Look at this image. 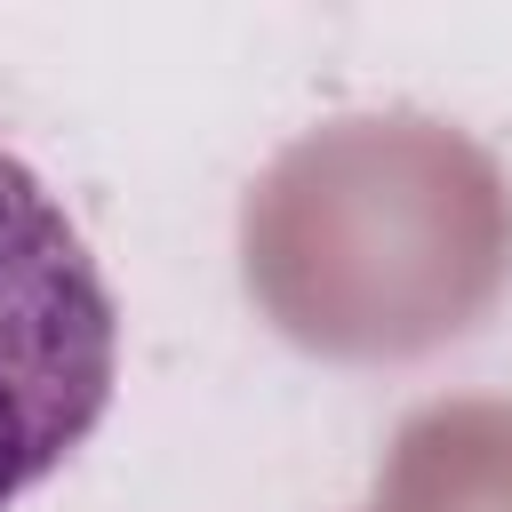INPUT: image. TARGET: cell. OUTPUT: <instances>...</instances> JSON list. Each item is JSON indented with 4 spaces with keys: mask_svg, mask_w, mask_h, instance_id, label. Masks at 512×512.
Listing matches in <instances>:
<instances>
[{
    "mask_svg": "<svg viewBox=\"0 0 512 512\" xmlns=\"http://www.w3.org/2000/svg\"><path fill=\"white\" fill-rule=\"evenodd\" d=\"M112 376V288L56 192L0 152V512L104 424Z\"/></svg>",
    "mask_w": 512,
    "mask_h": 512,
    "instance_id": "7a4b0ae2",
    "label": "cell"
},
{
    "mask_svg": "<svg viewBox=\"0 0 512 512\" xmlns=\"http://www.w3.org/2000/svg\"><path fill=\"white\" fill-rule=\"evenodd\" d=\"M376 512H512V400H440L400 424Z\"/></svg>",
    "mask_w": 512,
    "mask_h": 512,
    "instance_id": "3957f363",
    "label": "cell"
},
{
    "mask_svg": "<svg viewBox=\"0 0 512 512\" xmlns=\"http://www.w3.org/2000/svg\"><path fill=\"white\" fill-rule=\"evenodd\" d=\"M240 280L320 360H416L512 288V176L424 112L328 120L248 184Z\"/></svg>",
    "mask_w": 512,
    "mask_h": 512,
    "instance_id": "6da1fadb",
    "label": "cell"
}]
</instances>
